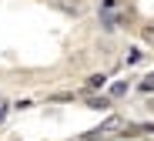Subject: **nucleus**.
Masks as SVG:
<instances>
[{
  "label": "nucleus",
  "instance_id": "f257e3e1",
  "mask_svg": "<svg viewBox=\"0 0 154 141\" xmlns=\"http://www.w3.org/2000/svg\"><path fill=\"white\" fill-rule=\"evenodd\" d=\"M104 84H107L104 74H91V77H87V88H104Z\"/></svg>",
  "mask_w": 154,
  "mask_h": 141
},
{
  "label": "nucleus",
  "instance_id": "f03ea898",
  "mask_svg": "<svg viewBox=\"0 0 154 141\" xmlns=\"http://www.w3.org/2000/svg\"><path fill=\"white\" fill-rule=\"evenodd\" d=\"M141 91H144V94H147V91H154V74H147V77L141 81Z\"/></svg>",
  "mask_w": 154,
  "mask_h": 141
},
{
  "label": "nucleus",
  "instance_id": "7ed1b4c3",
  "mask_svg": "<svg viewBox=\"0 0 154 141\" xmlns=\"http://www.w3.org/2000/svg\"><path fill=\"white\" fill-rule=\"evenodd\" d=\"M144 37H147V40H154V27H147V30H144Z\"/></svg>",
  "mask_w": 154,
  "mask_h": 141
}]
</instances>
